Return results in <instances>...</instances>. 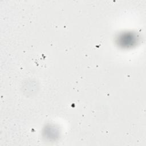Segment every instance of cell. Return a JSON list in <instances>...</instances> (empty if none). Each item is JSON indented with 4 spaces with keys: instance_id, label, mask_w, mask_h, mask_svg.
Returning <instances> with one entry per match:
<instances>
[{
    "instance_id": "6da1fadb",
    "label": "cell",
    "mask_w": 146,
    "mask_h": 146,
    "mask_svg": "<svg viewBox=\"0 0 146 146\" xmlns=\"http://www.w3.org/2000/svg\"><path fill=\"white\" fill-rule=\"evenodd\" d=\"M34 62L37 66L41 67H46L47 65L48 64V60L47 59V56L43 54L36 55L34 59Z\"/></svg>"
}]
</instances>
